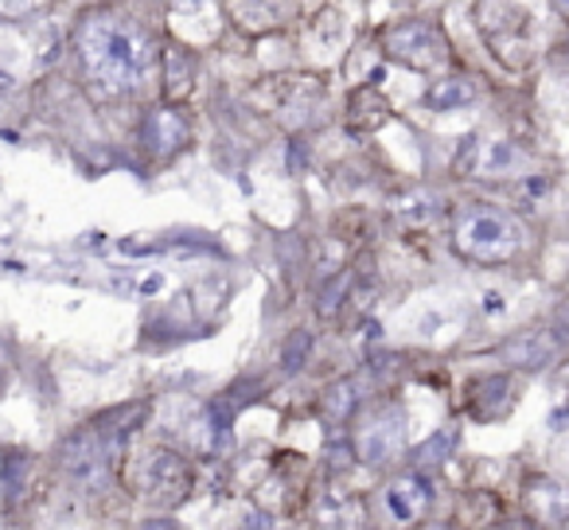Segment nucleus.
<instances>
[{
	"instance_id": "24",
	"label": "nucleus",
	"mask_w": 569,
	"mask_h": 530,
	"mask_svg": "<svg viewBox=\"0 0 569 530\" xmlns=\"http://www.w3.org/2000/svg\"><path fill=\"white\" fill-rule=\"evenodd\" d=\"M309 351H312V336L309 332H289V336H284V348H281V371H289V374L305 371V363H309Z\"/></svg>"
},
{
	"instance_id": "1",
	"label": "nucleus",
	"mask_w": 569,
	"mask_h": 530,
	"mask_svg": "<svg viewBox=\"0 0 569 530\" xmlns=\"http://www.w3.org/2000/svg\"><path fill=\"white\" fill-rule=\"evenodd\" d=\"M79 87L90 102L118 106L149 90L160 63V40L129 9H82L67 36Z\"/></svg>"
},
{
	"instance_id": "16",
	"label": "nucleus",
	"mask_w": 569,
	"mask_h": 530,
	"mask_svg": "<svg viewBox=\"0 0 569 530\" xmlns=\"http://www.w3.org/2000/svg\"><path fill=\"white\" fill-rule=\"evenodd\" d=\"M382 503H387L390 519L398 522H418L421 514L433 507V483L426 480V472H402L395 476V480L387 483V491H382Z\"/></svg>"
},
{
	"instance_id": "20",
	"label": "nucleus",
	"mask_w": 569,
	"mask_h": 530,
	"mask_svg": "<svg viewBox=\"0 0 569 530\" xmlns=\"http://www.w3.org/2000/svg\"><path fill=\"white\" fill-rule=\"evenodd\" d=\"M363 410V402H359V382L356 374H343V379L328 382L325 394H320V413H325L332 426H348L356 413Z\"/></svg>"
},
{
	"instance_id": "15",
	"label": "nucleus",
	"mask_w": 569,
	"mask_h": 530,
	"mask_svg": "<svg viewBox=\"0 0 569 530\" xmlns=\"http://www.w3.org/2000/svg\"><path fill=\"white\" fill-rule=\"evenodd\" d=\"M297 4H273V0H234L222 4V17L234 24V32L242 36H273L297 20Z\"/></svg>"
},
{
	"instance_id": "12",
	"label": "nucleus",
	"mask_w": 569,
	"mask_h": 530,
	"mask_svg": "<svg viewBox=\"0 0 569 530\" xmlns=\"http://www.w3.org/2000/svg\"><path fill=\"white\" fill-rule=\"evenodd\" d=\"M40 476V457L28 444H0V507L4 514L28 507Z\"/></svg>"
},
{
	"instance_id": "17",
	"label": "nucleus",
	"mask_w": 569,
	"mask_h": 530,
	"mask_svg": "<svg viewBox=\"0 0 569 530\" xmlns=\"http://www.w3.org/2000/svg\"><path fill=\"white\" fill-rule=\"evenodd\" d=\"M149 413H152L149 398H137V402H121V406H110V410L94 413V418H90L87 426L94 429V433L102 437L106 444H113V449L126 452L129 437L141 433V426L149 421Z\"/></svg>"
},
{
	"instance_id": "3",
	"label": "nucleus",
	"mask_w": 569,
	"mask_h": 530,
	"mask_svg": "<svg viewBox=\"0 0 569 530\" xmlns=\"http://www.w3.org/2000/svg\"><path fill=\"white\" fill-rule=\"evenodd\" d=\"M121 488L157 511H176L196 491V464L172 444H144L118 472Z\"/></svg>"
},
{
	"instance_id": "10",
	"label": "nucleus",
	"mask_w": 569,
	"mask_h": 530,
	"mask_svg": "<svg viewBox=\"0 0 569 530\" xmlns=\"http://www.w3.org/2000/svg\"><path fill=\"white\" fill-rule=\"evenodd\" d=\"M515 402H519V382L511 379V371L476 374L465 387V413L476 426H496V421L511 418Z\"/></svg>"
},
{
	"instance_id": "13",
	"label": "nucleus",
	"mask_w": 569,
	"mask_h": 530,
	"mask_svg": "<svg viewBox=\"0 0 569 530\" xmlns=\"http://www.w3.org/2000/svg\"><path fill=\"white\" fill-rule=\"evenodd\" d=\"M522 511H527L530 527L538 530H558L569 519V491L561 488L553 476L530 472L522 480Z\"/></svg>"
},
{
	"instance_id": "27",
	"label": "nucleus",
	"mask_w": 569,
	"mask_h": 530,
	"mask_svg": "<svg viewBox=\"0 0 569 530\" xmlns=\"http://www.w3.org/2000/svg\"><path fill=\"white\" fill-rule=\"evenodd\" d=\"M4 387H9V371H0V398H4Z\"/></svg>"
},
{
	"instance_id": "21",
	"label": "nucleus",
	"mask_w": 569,
	"mask_h": 530,
	"mask_svg": "<svg viewBox=\"0 0 569 530\" xmlns=\"http://www.w3.org/2000/svg\"><path fill=\"white\" fill-rule=\"evenodd\" d=\"M476 98H480V82L468 74H452V79H441L426 90L429 110H460V106H472Z\"/></svg>"
},
{
	"instance_id": "18",
	"label": "nucleus",
	"mask_w": 569,
	"mask_h": 530,
	"mask_svg": "<svg viewBox=\"0 0 569 530\" xmlns=\"http://www.w3.org/2000/svg\"><path fill=\"white\" fill-rule=\"evenodd\" d=\"M343 121H348L351 133H379L382 126H390L395 121V106L387 102V94H382L379 87H371V82H359V87H351L348 94V113H343Z\"/></svg>"
},
{
	"instance_id": "22",
	"label": "nucleus",
	"mask_w": 569,
	"mask_h": 530,
	"mask_svg": "<svg viewBox=\"0 0 569 530\" xmlns=\"http://www.w3.org/2000/svg\"><path fill=\"white\" fill-rule=\"evenodd\" d=\"M351 286H356V273H351V270H340L336 278H328V286L320 289V297H317L320 320H336V317H340V309H348Z\"/></svg>"
},
{
	"instance_id": "23",
	"label": "nucleus",
	"mask_w": 569,
	"mask_h": 530,
	"mask_svg": "<svg viewBox=\"0 0 569 530\" xmlns=\"http://www.w3.org/2000/svg\"><path fill=\"white\" fill-rule=\"evenodd\" d=\"M452 449H457V426L441 429V433H433L426 444H418L413 460H418V464H449V452Z\"/></svg>"
},
{
	"instance_id": "19",
	"label": "nucleus",
	"mask_w": 569,
	"mask_h": 530,
	"mask_svg": "<svg viewBox=\"0 0 569 530\" xmlns=\"http://www.w3.org/2000/svg\"><path fill=\"white\" fill-rule=\"evenodd\" d=\"M309 40H312V51H317L320 59H336L348 51L351 43V28L348 20H343V12L336 9V4H328V9L317 12V20L309 24Z\"/></svg>"
},
{
	"instance_id": "6",
	"label": "nucleus",
	"mask_w": 569,
	"mask_h": 530,
	"mask_svg": "<svg viewBox=\"0 0 569 530\" xmlns=\"http://www.w3.org/2000/svg\"><path fill=\"white\" fill-rule=\"evenodd\" d=\"M118 460H121V449L106 444L87 421L74 426L71 433L56 444V452H51V468H56L71 488L87 491V496H102V491L118 480V472H121Z\"/></svg>"
},
{
	"instance_id": "7",
	"label": "nucleus",
	"mask_w": 569,
	"mask_h": 530,
	"mask_svg": "<svg viewBox=\"0 0 569 530\" xmlns=\"http://www.w3.org/2000/svg\"><path fill=\"white\" fill-rule=\"evenodd\" d=\"M379 48L390 63L421 74L445 71L452 59L449 36L437 24H429V20H398V24H387L379 32Z\"/></svg>"
},
{
	"instance_id": "8",
	"label": "nucleus",
	"mask_w": 569,
	"mask_h": 530,
	"mask_svg": "<svg viewBox=\"0 0 569 530\" xmlns=\"http://www.w3.org/2000/svg\"><path fill=\"white\" fill-rule=\"evenodd\" d=\"M406 444V410L395 398H382L356 413L351 429V457L363 468H382L402 452Z\"/></svg>"
},
{
	"instance_id": "5",
	"label": "nucleus",
	"mask_w": 569,
	"mask_h": 530,
	"mask_svg": "<svg viewBox=\"0 0 569 530\" xmlns=\"http://www.w3.org/2000/svg\"><path fill=\"white\" fill-rule=\"evenodd\" d=\"M476 32H480L483 48L491 51L499 67L507 71H527L538 59V32L535 20H530L527 4H496V0H483L472 9Z\"/></svg>"
},
{
	"instance_id": "2",
	"label": "nucleus",
	"mask_w": 569,
	"mask_h": 530,
	"mask_svg": "<svg viewBox=\"0 0 569 530\" xmlns=\"http://www.w3.org/2000/svg\"><path fill=\"white\" fill-rule=\"evenodd\" d=\"M452 250L472 266H511L530 250V227L519 214L491 203H472L452 214Z\"/></svg>"
},
{
	"instance_id": "25",
	"label": "nucleus",
	"mask_w": 569,
	"mask_h": 530,
	"mask_svg": "<svg viewBox=\"0 0 569 530\" xmlns=\"http://www.w3.org/2000/svg\"><path fill=\"white\" fill-rule=\"evenodd\" d=\"M137 530H188V527H180L172 514H152V519L137 522Z\"/></svg>"
},
{
	"instance_id": "14",
	"label": "nucleus",
	"mask_w": 569,
	"mask_h": 530,
	"mask_svg": "<svg viewBox=\"0 0 569 530\" xmlns=\"http://www.w3.org/2000/svg\"><path fill=\"white\" fill-rule=\"evenodd\" d=\"M561 336L553 332V328H527V332L511 336V340L499 348V359L507 363V371H542V367H550L553 359L561 356Z\"/></svg>"
},
{
	"instance_id": "4",
	"label": "nucleus",
	"mask_w": 569,
	"mask_h": 530,
	"mask_svg": "<svg viewBox=\"0 0 569 530\" xmlns=\"http://www.w3.org/2000/svg\"><path fill=\"white\" fill-rule=\"evenodd\" d=\"M253 106H258L266 118H273L277 126L301 129L317 126L328 110V79L325 71H277L253 87Z\"/></svg>"
},
{
	"instance_id": "11",
	"label": "nucleus",
	"mask_w": 569,
	"mask_h": 530,
	"mask_svg": "<svg viewBox=\"0 0 569 530\" xmlns=\"http://www.w3.org/2000/svg\"><path fill=\"white\" fill-rule=\"evenodd\" d=\"M160 102L164 106H188L191 90H196V79H199V59H196V48L176 36H168L160 43Z\"/></svg>"
},
{
	"instance_id": "9",
	"label": "nucleus",
	"mask_w": 569,
	"mask_h": 530,
	"mask_svg": "<svg viewBox=\"0 0 569 530\" xmlns=\"http://www.w3.org/2000/svg\"><path fill=\"white\" fill-rule=\"evenodd\" d=\"M196 141V126H191L188 106H164L157 102L152 110H144L141 126H137V144L152 164H168L180 152L191 149Z\"/></svg>"
},
{
	"instance_id": "26",
	"label": "nucleus",
	"mask_w": 569,
	"mask_h": 530,
	"mask_svg": "<svg viewBox=\"0 0 569 530\" xmlns=\"http://www.w3.org/2000/svg\"><path fill=\"white\" fill-rule=\"evenodd\" d=\"M429 530H465V527H457V522H437V527H429Z\"/></svg>"
}]
</instances>
